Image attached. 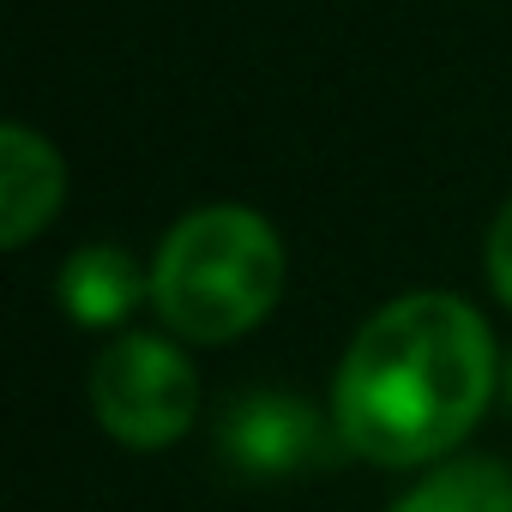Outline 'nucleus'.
<instances>
[{"label": "nucleus", "mask_w": 512, "mask_h": 512, "mask_svg": "<svg viewBox=\"0 0 512 512\" xmlns=\"http://www.w3.org/2000/svg\"><path fill=\"white\" fill-rule=\"evenodd\" d=\"M284 296V241L247 205H205L181 217L151 266L157 314L193 344L253 332Z\"/></svg>", "instance_id": "f03ea898"}, {"label": "nucleus", "mask_w": 512, "mask_h": 512, "mask_svg": "<svg viewBox=\"0 0 512 512\" xmlns=\"http://www.w3.org/2000/svg\"><path fill=\"white\" fill-rule=\"evenodd\" d=\"M91 410L121 446L151 452V446H169L193 428L199 380L175 344H163L151 332H127L91 368Z\"/></svg>", "instance_id": "7ed1b4c3"}, {"label": "nucleus", "mask_w": 512, "mask_h": 512, "mask_svg": "<svg viewBox=\"0 0 512 512\" xmlns=\"http://www.w3.org/2000/svg\"><path fill=\"white\" fill-rule=\"evenodd\" d=\"M61 193H67L61 151L37 139L25 121L0 127V241L25 247L61 211Z\"/></svg>", "instance_id": "39448f33"}, {"label": "nucleus", "mask_w": 512, "mask_h": 512, "mask_svg": "<svg viewBox=\"0 0 512 512\" xmlns=\"http://www.w3.org/2000/svg\"><path fill=\"white\" fill-rule=\"evenodd\" d=\"M494 392V338L446 290L386 302L344 350L332 416L338 440L386 470L446 458Z\"/></svg>", "instance_id": "f257e3e1"}, {"label": "nucleus", "mask_w": 512, "mask_h": 512, "mask_svg": "<svg viewBox=\"0 0 512 512\" xmlns=\"http://www.w3.org/2000/svg\"><path fill=\"white\" fill-rule=\"evenodd\" d=\"M392 512H512V470L494 458H464L416 482Z\"/></svg>", "instance_id": "0eeeda50"}, {"label": "nucleus", "mask_w": 512, "mask_h": 512, "mask_svg": "<svg viewBox=\"0 0 512 512\" xmlns=\"http://www.w3.org/2000/svg\"><path fill=\"white\" fill-rule=\"evenodd\" d=\"M506 398H512V362H506Z\"/></svg>", "instance_id": "1a4fd4ad"}, {"label": "nucleus", "mask_w": 512, "mask_h": 512, "mask_svg": "<svg viewBox=\"0 0 512 512\" xmlns=\"http://www.w3.org/2000/svg\"><path fill=\"white\" fill-rule=\"evenodd\" d=\"M488 284H494V296L512 308V199L500 205V217H494V229H488Z\"/></svg>", "instance_id": "6e6552de"}, {"label": "nucleus", "mask_w": 512, "mask_h": 512, "mask_svg": "<svg viewBox=\"0 0 512 512\" xmlns=\"http://www.w3.org/2000/svg\"><path fill=\"white\" fill-rule=\"evenodd\" d=\"M217 452L241 476H302L326 458V422L308 398L247 392L217 422Z\"/></svg>", "instance_id": "20e7f679"}, {"label": "nucleus", "mask_w": 512, "mask_h": 512, "mask_svg": "<svg viewBox=\"0 0 512 512\" xmlns=\"http://www.w3.org/2000/svg\"><path fill=\"white\" fill-rule=\"evenodd\" d=\"M145 290H151V278H145V266L133 260L127 247H115V241H91V247H79L73 260L61 266V278H55V296H61V308L73 314V326H121L139 302H145Z\"/></svg>", "instance_id": "423d86ee"}]
</instances>
